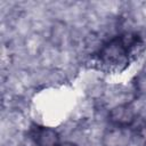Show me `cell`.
Returning a JSON list of instances; mask_svg holds the SVG:
<instances>
[{
    "mask_svg": "<svg viewBox=\"0 0 146 146\" xmlns=\"http://www.w3.org/2000/svg\"><path fill=\"white\" fill-rule=\"evenodd\" d=\"M144 51V42L138 34L124 33L107 41L97 52L100 67L110 73H120Z\"/></svg>",
    "mask_w": 146,
    "mask_h": 146,
    "instance_id": "obj_1",
    "label": "cell"
},
{
    "mask_svg": "<svg viewBox=\"0 0 146 146\" xmlns=\"http://www.w3.org/2000/svg\"><path fill=\"white\" fill-rule=\"evenodd\" d=\"M108 119L114 127L128 128L136 120V111L130 104H122L110 111Z\"/></svg>",
    "mask_w": 146,
    "mask_h": 146,
    "instance_id": "obj_2",
    "label": "cell"
},
{
    "mask_svg": "<svg viewBox=\"0 0 146 146\" xmlns=\"http://www.w3.org/2000/svg\"><path fill=\"white\" fill-rule=\"evenodd\" d=\"M32 139L35 146H56L59 143L58 133L46 127H36L32 131Z\"/></svg>",
    "mask_w": 146,
    "mask_h": 146,
    "instance_id": "obj_3",
    "label": "cell"
},
{
    "mask_svg": "<svg viewBox=\"0 0 146 146\" xmlns=\"http://www.w3.org/2000/svg\"><path fill=\"white\" fill-rule=\"evenodd\" d=\"M56 146H78V145L72 141H59Z\"/></svg>",
    "mask_w": 146,
    "mask_h": 146,
    "instance_id": "obj_4",
    "label": "cell"
}]
</instances>
